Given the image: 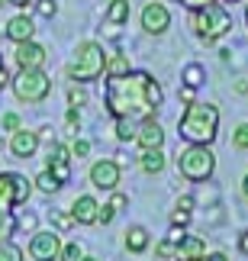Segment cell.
Returning <instances> with one entry per match:
<instances>
[{"instance_id":"obj_1","label":"cell","mask_w":248,"mask_h":261,"mask_svg":"<svg viewBox=\"0 0 248 261\" xmlns=\"http://www.w3.org/2000/svg\"><path fill=\"white\" fill-rule=\"evenodd\" d=\"M161 103H164V90L155 81L152 71H135L132 68L123 77H106L103 110L113 119H120V116H129V119L155 116Z\"/></svg>"},{"instance_id":"obj_2","label":"cell","mask_w":248,"mask_h":261,"mask_svg":"<svg viewBox=\"0 0 248 261\" xmlns=\"http://www.w3.org/2000/svg\"><path fill=\"white\" fill-rule=\"evenodd\" d=\"M177 136L187 145H213L216 136H219V107L200 103V100L184 107L181 119H177Z\"/></svg>"},{"instance_id":"obj_3","label":"cell","mask_w":248,"mask_h":261,"mask_svg":"<svg viewBox=\"0 0 248 261\" xmlns=\"http://www.w3.org/2000/svg\"><path fill=\"white\" fill-rule=\"evenodd\" d=\"M106 48L103 42H97V39H84V42H77L74 48V58L68 62V81L71 84H91V81H100L103 71H106Z\"/></svg>"},{"instance_id":"obj_4","label":"cell","mask_w":248,"mask_h":261,"mask_svg":"<svg viewBox=\"0 0 248 261\" xmlns=\"http://www.w3.org/2000/svg\"><path fill=\"white\" fill-rule=\"evenodd\" d=\"M174 165H177V174L190 184H206L216 171V155L210 145H184L177 148L174 155Z\"/></svg>"},{"instance_id":"obj_5","label":"cell","mask_w":248,"mask_h":261,"mask_svg":"<svg viewBox=\"0 0 248 261\" xmlns=\"http://www.w3.org/2000/svg\"><path fill=\"white\" fill-rule=\"evenodd\" d=\"M10 87L19 103L29 107H39L52 97V77L45 74V68H16V74L10 77Z\"/></svg>"},{"instance_id":"obj_6","label":"cell","mask_w":248,"mask_h":261,"mask_svg":"<svg viewBox=\"0 0 248 261\" xmlns=\"http://www.w3.org/2000/svg\"><path fill=\"white\" fill-rule=\"evenodd\" d=\"M190 29L197 33V39H203V42H219V39L232 29V13L226 4H210L203 10H194L190 13Z\"/></svg>"},{"instance_id":"obj_7","label":"cell","mask_w":248,"mask_h":261,"mask_svg":"<svg viewBox=\"0 0 248 261\" xmlns=\"http://www.w3.org/2000/svg\"><path fill=\"white\" fill-rule=\"evenodd\" d=\"M33 197V180L19 171H0V203L4 206H23Z\"/></svg>"},{"instance_id":"obj_8","label":"cell","mask_w":248,"mask_h":261,"mask_svg":"<svg viewBox=\"0 0 248 261\" xmlns=\"http://www.w3.org/2000/svg\"><path fill=\"white\" fill-rule=\"evenodd\" d=\"M87 180H91L94 190H103V194H113L120 190L123 180V168L113 162V158H97V162L87 168Z\"/></svg>"},{"instance_id":"obj_9","label":"cell","mask_w":248,"mask_h":261,"mask_svg":"<svg viewBox=\"0 0 248 261\" xmlns=\"http://www.w3.org/2000/svg\"><path fill=\"white\" fill-rule=\"evenodd\" d=\"M58 252H62V232H55V229H36L29 236L26 255L33 261H58Z\"/></svg>"},{"instance_id":"obj_10","label":"cell","mask_w":248,"mask_h":261,"mask_svg":"<svg viewBox=\"0 0 248 261\" xmlns=\"http://www.w3.org/2000/svg\"><path fill=\"white\" fill-rule=\"evenodd\" d=\"M139 26H142L145 36H164L171 29V10L161 0H148L139 13Z\"/></svg>"},{"instance_id":"obj_11","label":"cell","mask_w":248,"mask_h":261,"mask_svg":"<svg viewBox=\"0 0 248 261\" xmlns=\"http://www.w3.org/2000/svg\"><path fill=\"white\" fill-rule=\"evenodd\" d=\"M71 148H68V142H52L48 145V158H45V171H52L62 184H68L71 180Z\"/></svg>"},{"instance_id":"obj_12","label":"cell","mask_w":248,"mask_h":261,"mask_svg":"<svg viewBox=\"0 0 248 261\" xmlns=\"http://www.w3.org/2000/svg\"><path fill=\"white\" fill-rule=\"evenodd\" d=\"M135 145L139 152H152V148H164V129L155 116L139 119V133H135Z\"/></svg>"},{"instance_id":"obj_13","label":"cell","mask_w":248,"mask_h":261,"mask_svg":"<svg viewBox=\"0 0 248 261\" xmlns=\"http://www.w3.org/2000/svg\"><path fill=\"white\" fill-rule=\"evenodd\" d=\"M13 58H16V68H45L48 48L42 42H36V39H29V42H19L13 48Z\"/></svg>"},{"instance_id":"obj_14","label":"cell","mask_w":248,"mask_h":261,"mask_svg":"<svg viewBox=\"0 0 248 261\" xmlns=\"http://www.w3.org/2000/svg\"><path fill=\"white\" fill-rule=\"evenodd\" d=\"M39 133H33V129H16V133H10V155L19 158V162H29L36 152H39Z\"/></svg>"},{"instance_id":"obj_15","label":"cell","mask_w":248,"mask_h":261,"mask_svg":"<svg viewBox=\"0 0 248 261\" xmlns=\"http://www.w3.org/2000/svg\"><path fill=\"white\" fill-rule=\"evenodd\" d=\"M4 36H7L13 45H19V42H29V39H36V19L29 16L26 10H19L16 16H10V19H7V26H4Z\"/></svg>"},{"instance_id":"obj_16","label":"cell","mask_w":248,"mask_h":261,"mask_svg":"<svg viewBox=\"0 0 248 261\" xmlns=\"http://www.w3.org/2000/svg\"><path fill=\"white\" fill-rule=\"evenodd\" d=\"M97 213H100V200L94 194H77L71 203V223L77 226H97Z\"/></svg>"},{"instance_id":"obj_17","label":"cell","mask_w":248,"mask_h":261,"mask_svg":"<svg viewBox=\"0 0 248 261\" xmlns=\"http://www.w3.org/2000/svg\"><path fill=\"white\" fill-rule=\"evenodd\" d=\"M206 239L203 236H181L174 242V261H206Z\"/></svg>"},{"instance_id":"obj_18","label":"cell","mask_w":248,"mask_h":261,"mask_svg":"<svg viewBox=\"0 0 248 261\" xmlns=\"http://www.w3.org/2000/svg\"><path fill=\"white\" fill-rule=\"evenodd\" d=\"M123 245H126V252L129 255H145L148 252V245H152V232H148L145 226H129L126 232H123Z\"/></svg>"},{"instance_id":"obj_19","label":"cell","mask_w":248,"mask_h":261,"mask_svg":"<svg viewBox=\"0 0 248 261\" xmlns=\"http://www.w3.org/2000/svg\"><path fill=\"white\" fill-rule=\"evenodd\" d=\"M129 13H132V4H129V0H110L106 10H103V23L106 26H126Z\"/></svg>"},{"instance_id":"obj_20","label":"cell","mask_w":248,"mask_h":261,"mask_svg":"<svg viewBox=\"0 0 248 261\" xmlns=\"http://www.w3.org/2000/svg\"><path fill=\"white\" fill-rule=\"evenodd\" d=\"M164 165H168L164 148H152V152H142V155H139V168H142L145 174H161Z\"/></svg>"},{"instance_id":"obj_21","label":"cell","mask_w":248,"mask_h":261,"mask_svg":"<svg viewBox=\"0 0 248 261\" xmlns=\"http://www.w3.org/2000/svg\"><path fill=\"white\" fill-rule=\"evenodd\" d=\"M132 71V65H129V55L126 52H110L106 55V77H123V74H129Z\"/></svg>"},{"instance_id":"obj_22","label":"cell","mask_w":248,"mask_h":261,"mask_svg":"<svg viewBox=\"0 0 248 261\" xmlns=\"http://www.w3.org/2000/svg\"><path fill=\"white\" fill-rule=\"evenodd\" d=\"M135 133H139V119H129V116L116 119V142H135Z\"/></svg>"},{"instance_id":"obj_23","label":"cell","mask_w":248,"mask_h":261,"mask_svg":"<svg viewBox=\"0 0 248 261\" xmlns=\"http://www.w3.org/2000/svg\"><path fill=\"white\" fill-rule=\"evenodd\" d=\"M16 232V216H13V210L0 203V242H7L10 236Z\"/></svg>"},{"instance_id":"obj_24","label":"cell","mask_w":248,"mask_h":261,"mask_svg":"<svg viewBox=\"0 0 248 261\" xmlns=\"http://www.w3.org/2000/svg\"><path fill=\"white\" fill-rule=\"evenodd\" d=\"M33 184H36L39 190H42V194H48V197H52V194H58V190L65 187V184H62V180H58L52 171H42V174H39V177L33 180Z\"/></svg>"},{"instance_id":"obj_25","label":"cell","mask_w":248,"mask_h":261,"mask_svg":"<svg viewBox=\"0 0 248 261\" xmlns=\"http://www.w3.org/2000/svg\"><path fill=\"white\" fill-rule=\"evenodd\" d=\"M0 261H26V252L13 239H7V242H0Z\"/></svg>"},{"instance_id":"obj_26","label":"cell","mask_w":248,"mask_h":261,"mask_svg":"<svg viewBox=\"0 0 248 261\" xmlns=\"http://www.w3.org/2000/svg\"><path fill=\"white\" fill-rule=\"evenodd\" d=\"M203 77H206V71H203L200 65H187V68H184V74H181V81H184L187 87H194V90H197V87L203 84Z\"/></svg>"},{"instance_id":"obj_27","label":"cell","mask_w":248,"mask_h":261,"mask_svg":"<svg viewBox=\"0 0 248 261\" xmlns=\"http://www.w3.org/2000/svg\"><path fill=\"white\" fill-rule=\"evenodd\" d=\"M87 90H84V84H71L68 87V107H74V110H81V107H87Z\"/></svg>"},{"instance_id":"obj_28","label":"cell","mask_w":248,"mask_h":261,"mask_svg":"<svg viewBox=\"0 0 248 261\" xmlns=\"http://www.w3.org/2000/svg\"><path fill=\"white\" fill-rule=\"evenodd\" d=\"M33 10H36V16H42V19H52V16L58 13V0H36V4H33Z\"/></svg>"},{"instance_id":"obj_29","label":"cell","mask_w":248,"mask_h":261,"mask_svg":"<svg viewBox=\"0 0 248 261\" xmlns=\"http://www.w3.org/2000/svg\"><path fill=\"white\" fill-rule=\"evenodd\" d=\"M232 148H239V152H248V123H239L232 133Z\"/></svg>"},{"instance_id":"obj_30","label":"cell","mask_w":248,"mask_h":261,"mask_svg":"<svg viewBox=\"0 0 248 261\" xmlns=\"http://www.w3.org/2000/svg\"><path fill=\"white\" fill-rule=\"evenodd\" d=\"M0 129H4V133H16V129H23V119H19V113H13V110H10V113H4V116H0Z\"/></svg>"},{"instance_id":"obj_31","label":"cell","mask_w":248,"mask_h":261,"mask_svg":"<svg viewBox=\"0 0 248 261\" xmlns=\"http://www.w3.org/2000/svg\"><path fill=\"white\" fill-rule=\"evenodd\" d=\"M84 252H81V245L77 242H62V252H58V261H77Z\"/></svg>"},{"instance_id":"obj_32","label":"cell","mask_w":248,"mask_h":261,"mask_svg":"<svg viewBox=\"0 0 248 261\" xmlns=\"http://www.w3.org/2000/svg\"><path fill=\"white\" fill-rule=\"evenodd\" d=\"M68 148H71V158H87V155H91V142H87V139H71V145H68Z\"/></svg>"},{"instance_id":"obj_33","label":"cell","mask_w":248,"mask_h":261,"mask_svg":"<svg viewBox=\"0 0 248 261\" xmlns=\"http://www.w3.org/2000/svg\"><path fill=\"white\" fill-rule=\"evenodd\" d=\"M155 255L158 258H161V261H171L174 258V242H171V239H161V242H155Z\"/></svg>"},{"instance_id":"obj_34","label":"cell","mask_w":248,"mask_h":261,"mask_svg":"<svg viewBox=\"0 0 248 261\" xmlns=\"http://www.w3.org/2000/svg\"><path fill=\"white\" fill-rule=\"evenodd\" d=\"M65 126H68V133H77V129H81V110L68 107V113H65Z\"/></svg>"},{"instance_id":"obj_35","label":"cell","mask_w":248,"mask_h":261,"mask_svg":"<svg viewBox=\"0 0 248 261\" xmlns=\"http://www.w3.org/2000/svg\"><path fill=\"white\" fill-rule=\"evenodd\" d=\"M116 219V210L110 206V203H100V213H97V223H103V226H110Z\"/></svg>"},{"instance_id":"obj_36","label":"cell","mask_w":248,"mask_h":261,"mask_svg":"<svg viewBox=\"0 0 248 261\" xmlns=\"http://www.w3.org/2000/svg\"><path fill=\"white\" fill-rule=\"evenodd\" d=\"M194 206H197V203H194L190 194H181V197H177V203H174V210H181V213H190V216H194Z\"/></svg>"},{"instance_id":"obj_37","label":"cell","mask_w":248,"mask_h":261,"mask_svg":"<svg viewBox=\"0 0 248 261\" xmlns=\"http://www.w3.org/2000/svg\"><path fill=\"white\" fill-rule=\"evenodd\" d=\"M174 4H181L184 10H190V13H194V10H203V7L216 4V0H174Z\"/></svg>"},{"instance_id":"obj_38","label":"cell","mask_w":248,"mask_h":261,"mask_svg":"<svg viewBox=\"0 0 248 261\" xmlns=\"http://www.w3.org/2000/svg\"><path fill=\"white\" fill-rule=\"evenodd\" d=\"M110 206L116 210V213H120L123 206H129V197H126V194H120V190H113V194H110Z\"/></svg>"},{"instance_id":"obj_39","label":"cell","mask_w":248,"mask_h":261,"mask_svg":"<svg viewBox=\"0 0 248 261\" xmlns=\"http://www.w3.org/2000/svg\"><path fill=\"white\" fill-rule=\"evenodd\" d=\"M190 213H181V210H174V213H171V223L177 226V229H184V226H190Z\"/></svg>"},{"instance_id":"obj_40","label":"cell","mask_w":248,"mask_h":261,"mask_svg":"<svg viewBox=\"0 0 248 261\" xmlns=\"http://www.w3.org/2000/svg\"><path fill=\"white\" fill-rule=\"evenodd\" d=\"M177 97H181V103H184V107H190V103H194V87L181 84V90H177Z\"/></svg>"},{"instance_id":"obj_41","label":"cell","mask_w":248,"mask_h":261,"mask_svg":"<svg viewBox=\"0 0 248 261\" xmlns=\"http://www.w3.org/2000/svg\"><path fill=\"white\" fill-rule=\"evenodd\" d=\"M16 226H23V229H33V232H36V216H33V213H26L23 219H16Z\"/></svg>"},{"instance_id":"obj_42","label":"cell","mask_w":248,"mask_h":261,"mask_svg":"<svg viewBox=\"0 0 248 261\" xmlns=\"http://www.w3.org/2000/svg\"><path fill=\"white\" fill-rule=\"evenodd\" d=\"M10 87V71H7V65H4V58H0V90Z\"/></svg>"},{"instance_id":"obj_43","label":"cell","mask_w":248,"mask_h":261,"mask_svg":"<svg viewBox=\"0 0 248 261\" xmlns=\"http://www.w3.org/2000/svg\"><path fill=\"white\" fill-rule=\"evenodd\" d=\"M7 7H16V10H26V7H33L36 0H4Z\"/></svg>"},{"instance_id":"obj_44","label":"cell","mask_w":248,"mask_h":261,"mask_svg":"<svg viewBox=\"0 0 248 261\" xmlns=\"http://www.w3.org/2000/svg\"><path fill=\"white\" fill-rule=\"evenodd\" d=\"M55 223L62 229H68V226H71V213H55Z\"/></svg>"},{"instance_id":"obj_45","label":"cell","mask_w":248,"mask_h":261,"mask_svg":"<svg viewBox=\"0 0 248 261\" xmlns=\"http://www.w3.org/2000/svg\"><path fill=\"white\" fill-rule=\"evenodd\" d=\"M239 252H242V255H248V229L239 236Z\"/></svg>"},{"instance_id":"obj_46","label":"cell","mask_w":248,"mask_h":261,"mask_svg":"<svg viewBox=\"0 0 248 261\" xmlns=\"http://www.w3.org/2000/svg\"><path fill=\"white\" fill-rule=\"evenodd\" d=\"M206 261H229V258H226L223 252H213V255H206Z\"/></svg>"},{"instance_id":"obj_47","label":"cell","mask_w":248,"mask_h":261,"mask_svg":"<svg viewBox=\"0 0 248 261\" xmlns=\"http://www.w3.org/2000/svg\"><path fill=\"white\" fill-rule=\"evenodd\" d=\"M242 194H245V200H248V174L242 177Z\"/></svg>"},{"instance_id":"obj_48","label":"cell","mask_w":248,"mask_h":261,"mask_svg":"<svg viewBox=\"0 0 248 261\" xmlns=\"http://www.w3.org/2000/svg\"><path fill=\"white\" fill-rule=\"evenodd\" d=\"M77 261H100V258H94V255H81Z\"/></svg>"},{"instance_id":"obj_49","label":"cell","mask_w":248,"mask_h":261,"mask_svg":"<svg viewBox=\"0 0 248 261\" xmlns=\"http://www.w3.org/2000/svg\"><path fill=\"white\" fill-rule=\"evenodd\" d=\"M219 4H242V0H219Z\"/></svg>"},{"instance_id":"obj_50","label":"cell","mask_w":248,"mask_h":261,"mask_svg":"<svg viewBox=\"0 0 248 261\" xmlns=\"http://www.w3.org/2000/svg\"><path fill=\"white\" fill-rule=\"evenodd\" d=\"M245 23H248V7H245Z\"/></svg>"},{"instance_id":"obj_51","label":"cell","mask_w":248,"mask_h":261,"mask_svg":"<svg viewBox=\"0 0 248 261\" xmlns=\"http://www.w3.org/2000/svg\"><path fill=\"white\" fill-rule=\"evenodd\" d=\"M0 7H7V4H4V0H0Z\"/></svg>"},{"instance_id":"obj_52","label":"cell","mask_w":248,"mask_h":261,"mask_svg":"<svg viewBox=\"0 0 248 261\" xmlns=\"http://www.w3.org/2000/svg\"><path fill=\"white\" fill-rule=\"evenodd\" d=\"M0 36H4V29H0Z\"/></svg>"}]
</instances>
